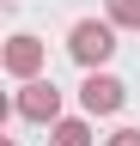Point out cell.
<instances>
[{
	"instance_id": "6da1fadb",
	"label": "cell",
	"mask_w": 140,
	"mask_h": 146,
	"mask_svg": "<svg viewBox=\"0 0 140 146\" xmlns=\"http://www.w3.org/2000/svg\"><path fill=\"white\" fill-rule=\"evenodd\" d=\"M73 61L79 67H98V61H110V49H116V31L110 25H73Z\"/></svg>"
},
{
	"instance_id": "7a4b0ae2",
	"label": "cell",
	"mask_w": 140,
	"mask_h": 146,
	"mask_svg": "<svg viewBox=\"0 0 140 146\" xmlns=\"http://www.w3.org/2000/svg\"><path fill=\"white\" fill-rule=\"evenodd\" d=\"M79 104L92 110V116H116V110H122V79L92 73V79H85V91H79Z\"/></svg>"
},
{
	"instance_id": "3957f363",
	"label": "cell",
	"mask_w": 140,
	"mask_h": 146,
	"mask_svg": "<svg viewBox=\"0 0 140 146\" xmlns=\"http://www.w3.org/2000/svg\"><path fill=\"white\" fill-rule=\"evenodd\" d=\"M55 110H61V91H55V85H25L19 116H31V122H55Z\"/></svg>"
},
{
	"instance_id": "277c9868",
	"label": "cell",
	"mask_w": 140,
	"mask_h": 146,
	"mask_svg": "<svg viewBox=\"0 0 140 146\" xmlns=\"http://www.w3.org/2000/svg\"><path fill=\"white\" fill-rule=\"evenodd\" d=\"M37 61H43V43H37V36H12L6 67H12V73H37Z\"/></svg>"
},
{
	"instance_id": "5b68a950",
	"label": "cell",
	"mask_w": 140,
	"mask_h": 146,
	"mask_svg": "<svg viewBox=\"0 0 140 146\" xmlns=\"http://www.w3.org/2000/svg\"><path fill=\"white\" fill-rule=\"evenodd\" d=\"M92 134H85V122H61L55 128V146H85Z\"/></svg>"
},
{
	"instance_id": "8992f818",
	"label": "cell",
	"mask_w": 140,
	"mask_h": 146,
	"mask_svg": "<svg viewBox=\"0 0 140 146\" xmlns=\"http://www.w3.org/2000/svg\"><path fill=\"white\" fill-rule=\"evenodd\" d=\"M110 146H140V134H134V128H122V134H116Z\"/></svg>"
}]
</instances>
